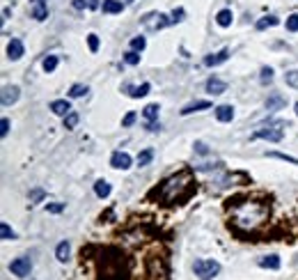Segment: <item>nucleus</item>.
<instances>
[{
	"label": "nucleus",
	"mask_w": 298,
	"mask_h": 280,
	"mask_svg": "<svg viewBox=\"0 0 298 280\" xmlns=\"http://www.w3.org/2000/svg\"><path fill=\"white\" fill-rule=\"evenodd\" d=\"M264 218H266V207H262L260 202H243V204L236 207V211H234V220H236V225L248 228V230L257 228Z\"/></svg>",
	"instance_id": "obj_1"
},
{
	"label": "nucleus",
	"mask_w": 298,
	"mask_h": 280,
	"mask_svg": "<svg viewBox=\"0 0 298 280\" xmlns=\"http://www.w3.org/2000/svg\"><path fill=\"white\" fill-rule=\"evenodd\" d=\"M188 184H190V175L188 173H179V175L170 177V179L161 186V195H163L168 202H177L179 193H182V191H186Z\"/></svg>",
	"instance_id": "obj_2"
},
{
	"label": "nucleus",
	"mask_w": 298,
	"mask_h": 280,
	"mask_svg": "<svg viewBox=\"0 0 298 280\" xmlns=\"http://www.w3.org/2000/svg\"><path fill=\"white\" fill-rule=\"evenodd\" d=\"M195 276H197L200 280H213L221 273V264L216 262V259H197L193 267Z\"/></svg>",
	"instance_id": "obj_3"
},
{
	"label": "nucleus",
	"mask_w": 298,
	"mask_h": 280,
	"mask_svg": "<svg viewBox=\"0 0 298 280\" xmlns=\"http://www.w3.org/2000/svg\"><path fill=\"white\" fill-rule=\"evenodd\" d=\"M282 126H285V122H275V124H268L264 126V129H257L255 134H252V140H271V142H280L285 138V131H282Z\"/></svg>",
	"instance_id": "obj_4"
},
{
	"label": "nucleus",
	"mask_w": 298,
	"mask_h": 280,
	"mask_svg": "<svg viewBox=\"0 0 298 280\" xmlns=\"http://www.w3.org/2000/svg\"><path fill=\"white\" fill-rule=\"evenodd\" d=\"M170 21H172V18H168L165 14H161V12H149V14H145V16H143V26L147 28L149 32L163 30L165 26H170Z\"/></svg>",
	"instance_id": "obj_5"
},
{
	"label": "nucleus",
	"mask_w": 298,
	"mask_h": 280,
	"mask_svg": "<svg viewBox=\"0 0 298 280\" xmlns=\"http://www.w3.org/2000/svg\"><path fill=\"white\" fill-rule=\"evenodd\" d=\"M9 271H12L16 278H26V276H30V271H32V262H30V257H16L12 264H9Z\"/></svg>",
	"instance_id": "obj_6"
},
{
	"label": "nucleus",
	"mask_w": 298,
	"mask_h": 280,
	"mask_svg": "<svg viewBox=\"0 0 298 280\" xmlns=\"http://www.w3.org/2000/svg\"><path fill=\"white\" fill-rule=\"evenodd\" d=\"M21 97V90L18 85H5L3 87V106H14Z\"/></svg>",
	"instance_id": "obj_7"
},
{
	"label": "nucleus",
	"mask_w": 298,
	"mask_h": 280,
	"mask_svg": "<svg viewBox=\"0 0 298 280\" xmlns=\"http://www.w3.org/2000/svg\"><path fill=\"white\" fill-rule=\"evenodd\" d=\"M110 165L117 170H129L131 168V156L126 154V152H115V154L110 156Z\"/></svg>",
	"instance_id": "obj_8"
},
{
	"label": "nucleus",
	"mask_w": 298,
	"mask_h": 280,
	"mask_svg": "<svg viewBox=\"0 0 298 280\" xmlns=\"http://www.w3.org/2000/svg\"><path fill=\"white\" fill-rule=\"evenodd\" d=\"M30 12H32V18H37V21H44V18L48 16L46 0H30Z\"/></svg>",
	"instance_id": "obj_9"
},
{
	"label": "nucleus",
	"mask_w": 298,
	"mask_h": 280,
	"mask_svg": "<svg viewBox=\"0 0 298 280\" xmlns=\"http://www.w3.org/2000/svg\"><path fill=\"white\" fill-rule=\"evenodd\" d=\"M204 87H207V92H209V95H213V97H216V95H223V92L227 90V83L221 81V78H216V76H211V78H209V81H207V85H204Z\"/></svg>",
	"instance_id": "obj_10"
},
{
	"label": "nucleus",
	"mask_w": 298,
	"mask_h": 280,
	"mask_svg": "<svg viewBox=\"0 0 298 280\" xmlns=\"http://www.w3.org/2000/svg\"><path fill=\"white\" fill-rule=\"evenodd\" d=\"M227 58H229V48H223V51L211 53V55L204 58V65H207V67H218V65H223Z\"/></svg>",
	"instance_id": "obj_11"
},
{
	"label": "nucleus",
	"mask_w": 298,
	"mask_h": 280,
	"mask_svg": "<svg viewBox=\"0 0 298 280\" xmlns=\"http://www.w3.org/2000/svg\"><path fill=\"white\" fill-rule=\"evenodd\" d=\"M7 58L9 60H21L23 58V42L21 39H12L7 44Z\"/></svg>",
	"instance_id": "obj_12"
},
{
	"label": "nucleus",
	"mask_w": 298,
	"mask_h": 280,
	"mask_svg": "<svg viewBox=\"0 0 298 280\" xmlns=\"http://www.w3.org/2000/svg\"><path fill=\"white\" fill-rule=\"evenodd\" d=\"M51 110L55 113V115H62V117H67L71 113V104L67 99H55L51 104Z\"/></svg>",
	"instance_id": "obj_13"
},
{
	"label": "nucleus",
	"mask_w": 298,
	"mask_h": 280,
	"mask_svg": "<svg viewBox=\"0 0 298 280\" xmlns=\"http://www.w3.org/2000/svg\"><path fill=\"white\" fill-rule=\"evenodd\" d=\"M216 120L218 122H232L234 120V108L232 106H218L216 108Z\"/></svg>",
	"instance_id": "obj_14"
},
{
	"label": "nucleus",
	"mask_w": 298,
	"mask_h": 280,
	"mask_svg": "<svg viewBox=\"0 0 298 280\" xmlns=\"http://www.w3.org/2000/svg\"><path fill=\"white\" fill-rule=\"evenodd\" d=\"M124 90L129 92V95L133 97V99H140V97L149 95V83H143V85H140V87H133V85H129V83H126V85H124Z\"/></svg>",
	"instance_id": "obj_15"
},
{
	"label": "nucleus",
	"mask_w": 298,
	"mask_h": 280,
	"mask_svg": "<svg viewBox=\"0 0 298 280\" xmlns=\"http://www.w3.org/2000/svg\"><path fill=\"white\" fill-rule=\"evenodd\" d=\"M285 106H287V99L280 95H271L266 99V110H280V108H285Z\"/></svg>",
	"instance_id": "obj_16"
},
{
	"label": "nucleus",
	"mask_w": 298,
	"mask_h": 280,
	"mask_svg": "<svg viewBox=\"0 0 298 280\" xmlns=\"http://www.w3.org/2000/svg\"><path fill=\"white\" fill-rule=\"evenodd\" d=\"M232 18H234L232 9H221V12L216 14V23L221 28H229V26H232Z\"/></svg>",
	"instance_id": "obj_17"
},
{
	"label": "nucleus",
	"mask_w": 298,
	"mask_h": 280,
	"mask_svg": "<svg viewBox=\"0 0 298 280\" xmlns=\"http://www.w3.org/2000/svg\"><path fill=\"white\" fill-rule=\"evenodd\" d=\"M260 267L262 269H273V271H275V269H280V257H277V255H264V257L260 259Z\"/></svg>",
	"instance_id": "obj_18"
},
{
	"label": "nucleus",
	"mask_w": 298,
	"mask_h": 280,
	"mask_svg": "<svg viewBox=\"0 0 298 280\" xmlns=\"http://www.w3.org/2000/svg\"><path fill=\"white\" fill-rule=\"evenodd\" d=\"M101 9H104L106 14H120L122 9H124V5H122L120 0H104V5H101Z\"/></svg>",
	"instance_id": "obj_19"
},
{
	"label": "nucleus",
	"mask_w": 298,
	"mask_h": 280,
	"mask_svg": "<svg viewBox=\"0 0 298 280\" xmlns=\"http://www.w3.org/2000/svg\"><path fill=\"white\" fill-rule=\"evenodd\" d=\"M69 250H71L69 241L57 244V248H55V257H57V262H67V259H69Z\"/></svg>",
	"instance_id": "obj_20"
},
{
	"label": "nucleus",
	"mask_w": 298,
	"mask_h": 280,
	"mask_svg": "<svg viewBox=\"0 0 298 280\" xmlns=\"http://www.w3.org/2000/svg\"><path fill=\"white\" fill-rule=\"evenodd\" d=\"M94 193L99 195V198H108V195H110V184L106 179H99L94 184Z\"/></svg>",
	"instance_id": "obj_21"
},
{
	"label": "nucleus",
	"mask_w": 298,
	"mask_h": 280,
	"mask_svg": "<svg viewBox=\"0 0 298 280\" xmlns=\"http://www.w3.org/2000/svg\"><path fill=\"white\" fill-rule=\"evenodd\" d=\"M209 106H211L209 101H193V104L184 106L182 115H190V113H195V110H204V108H209Z\"/></svg>",
	"instance_id": "obj_22"
},
{
	"label": "nucleus",
	"mask_w": 298,
	"mask_h": 280,
	"mask_svg": "<svg viewBox=\"0 0 298 280\" xmlns=\"http://www.w3.org/2000/svg\"><path fill=\"white\" fill-rule=\"evenodd\" d=\"M158 110H161V108H158V104H149V106H147V108H145V110H143L145 120H147V122H154V120H158Z\"/></svg>",
	"instance_id": "obj_23"
},
{
	"label": "nucleus",
	"mask_w": 298,
	"mask_h": 280,
	"mask_svg": "<svg viewBox=\"0 0 298 280\" xmlns=\"http://www.w3.org/2000/svg\"><path fill=\"white\" fill-rule=\"evenodd\" d=\"M280 23V18L277 16H264L262 21H257V30H266V28H273Z\"/></svg>",
	"instance_id": "obj_24"
},
{
	"label": "nucleus",
	"mask_w": 298,
	"mask_h": 280,
	"mask_svg": "<svg viewBox=\"0 0 298 280\" xmlns=\"http://www.w3.org/2000/svg\"><path fill=\"white\" fill-rule=\"evenodd\" d=\"M42 67H44V71H46V73L55 71V67H57V55H46V58H44V62H42Z\"/></svg>",
	"instance_id": "obj_25"
},
{
	"label": "nucleus",
	"mask_w": 298,
	"mask_h": 280,
	"mask_svg": "<svg viewBox=\"0 0 298 280\" xmlns=\"http://www.w3.org/2000/svg\"><path fill=\"white\" fill-rule=\"evenodd\" d=\"M285 83L289 87H294V90H298V69H291L285 73Z\"/></svg>",
	"instance_id": "obj_26"
},
{
	"label": "nucleus",
	"mask_w": 298,
	"mask_h": 280,
	"mask_svg": "<svg viewBox=\"0 0 298 280\" xmlns=\"http://www.w3.org/2000/svg\"><path fill=\"white\" fill-rule=\"evenodd\" d=\"M87 85H81V83H76V85H71V90H69V97H74V99H78V97H85L87 95Z\"/></svg>",
	"instance_id": "obj_27"
},
{
	"label": "nucleus",
	"mask_w": 298,
	"mask_h": 280,
	"mask_svg": "<svg viewBox=\"0 0 298 280\" xmlns=\"http://www.w3.org/2000/svg\"><path fill=\"white\" fill-rule=\"evenodd\" d=\"M0 237H3L5 241H12V239H16V232H14L7 223H3V225H0Z\"/></svg>",
	"instance_id": "obj_28"
},
{
	"label": "nucleus",
	"mask_w": 298,
	"mask_h": 280,
	"mask_svg": "<svg viewBox=\"0 0 298 280\" xmlns=\"http://www.w3.org/2000/svg\"><path fill=\"white\" fill-rule=\"evenodd\" d=\"M151 159H154V152H151V150H145L143 154H138V165L143 168V165H147Z\"/></svg>",
	"instance_id": "obj_29"
},
{
	"label": "nucleus",
	"mask_w": 298,
	"mask_h": 280,
	"mask_svg": "<svg viewBox=\"0 0 298 280\" xmlns=\"http://www.w3.org/2000/svg\"><path fill=\"white\" fill-rule=\"evenodd\" d=\"M271 159H280V161H287V163H294L298 165V159H294V156H287V154H280V152H271Z\"/></svg>",
	"instance_id": "obj_30"
},
{
	"label": "nucleus",
	"mask_w": 298,
	"mask_h": 280,
	"mask_svg": "<svg viewBox=\"0 0 298 280\" xmlns=\"http://www.w3.org/2000/svg\"><path fill=\"white\" fill-rule=\"evenodd\" d=\"M76 124H78V113H69L65 117V129H74Z\"/></svg>",
	"instance_id": "obj_31"
},
{
	"label": "nucleus",
	"mask_w": 298,
	"mask_h": 280,
	"mask_svg": "<svg viewBox=\"0 0 298 280\" xmlns=\"http://www.w3.org/2000/svg\"><path fill=\"white\" fill-rule=\"evenodd\" d=\"M145 46H147L145 37H135V39H131V48H133V51H145Z\"/></svg>",
	"instance_id": "obj_32"
},
{
	"label": "nucleus",
	"mask_w": 298,
	"mask_h": 280,
	"mask_svg": "<svg viewBox=\"0 0 298 280\" xmlns=\"http://www.w3.org/2000/svg\"><path fill=\"white\" fill-rule=\"evenodd\" d=\"M287 30H289V32H298V14H291V16L287 18Z\"/></svg>",
	"instance_id": "obj_33"
},
{
	"label": "nucleus",
	"mask_w": 298,
	"mask_h": 280,
	"mask_svg": "<svg viewBox=\"0 0 298 280\" xmlns=\"http://www.w3.org/2000/svg\"><path fill=\"white\" fill-rule=\"evenodd\" d=\"M124 62H126V65H138V62H140L138 51H129V53H126V55H124Z\"/></svg>",
	"instance_id": "obj_34"
},
{
	"label": "nucleus",
	"mask_w": 298,
	"mask_h": 280,
	"mask_svg": "<svg viewBox=\"0 0 298 280\" xmlns=\"http://www.w3.org/2000/svg\"><path fill=\"white\" fill-rule=\"evenodd\" d=\"M87 46H90L92 53H96V51H99V37H96V35H87Z\"/></svg>",
	"instance_id": "obj_35"
},
{
	"label": "nucleus",
	"mask_w": 298,
	"mask_h": 280,
	"mask_svg": "<svg viewBox=\"0 0 298 280\" xmlns=\"http://www.w3.org/2000/svg\"><path fill=\"white\" fill-rule=\"evenodd\" d=\"M260 78H262V83H264V85H266V83H271V81H273V69H271V67H264Z\"/></svg>",
	"instance_id": "obj_36"
},
{
	"label": "nucleus",
	"mask_w": 298,
	"mask_h": 280,
	"mask_svg": "<svg viewBox=\"0 0 298 280\" xmlns=\"http://www.w3.org/2000/svg\"><path fill=\"white\" fill-rule=\"evenodd\" d=\"M184 16H186V12H184L182 7H177V9L172 12V21H174V23H177V21H184Z\"/></svg>",
	"instance_id": "obj_37"
},
{
	"label": "nucleus",
	"mask_w": 298,
	"mask_h": 280,
	"mask_svg": "<svg viewBox=\"0 0 298 280\" xmlns=\"http://www.w3.org/2000/svg\"><path fill=\"white\" fill-rule=\"evenodd\" d=\"M7 134H9V120H7V117H3V122H0V136L5 138Z\"/></svg>",
	"instance_id": "obj_38"
},
{
	"label": "nucleus",
	"mask_w": 298,
	"mask_h": 280,
	"mask_svg": "<svg viewBox=\"0 0 298 280\" xmlns=\"http://www.w3.org/2000/svg\"><path fill=\"white\" fill-rule=\"evenodd\" d=\"M193 147H195V152H197V154H202V156H204V154H209V147L204 145V142H195Z\"/></svg>",
	"instance_id": "obj_39"
},
{
	"label": "nucleus",
	"mask_w": 298,
	"mask_h": 280,
	"mask_svg": "<svg viewBox=\"0 0 298 280\" xmlns=\"http://www.w3.org/2000/svg\"><path fill=\"white\" fill-rule=\"evenodd\" d=\"M135 122V113H129V115L124 117V122H122V126H131Z\"/></svg>",
	"instance_id": "obj_40"
},
{
	"label": "nucleus",
	"mask_w": 298,
	"mask_h": 280,
	"mask_svg": "<svg viewBox=\"0 0 298 280\" xmlns=\"http://www.w3.org/2000/svg\"><path fill=\"white\" fill-rule=\"evenodd\" d=\"M147 129L151 131V134H156V131H161V122H149V124H147Z\"/></svg>",
	"instance_id": "obj_41"
},
{
	"label": "nucleus",
	"mask_w": 298,
	"mask_h": 280,
	"mask_svg": "<svg viewBox=\"0 0 298 280\" xmlns=\"http://www.w3.org/2000/svg\"><path fill=\"white\" fill-rule=\"evenodd\" d=\"M62 209H65V204H48V211H51V214H60Z\"/></svg>",
	"instance_id": "obj_42"
},
{
	"label": "nucleus",
	"mask_w": 298,
	"mask_h": 280,
	"mask_svg": "<svg viewBox=\"0 0 298 280\" xmlns=\"http://www.w3.org/2000/svg\"><path fill=\"white\" fill-rule=\"evenodd\" d=\"M30 198H32V200H42V198H44V191L35 189V191H32V193H30Z\"/></svg>",
	"instance_id": "obj_43"
},
{
	"label": "nucleus",
	"mask_w": 298,
	"mask_h": 280,
	"mask_svg": "<svg viewBox=\"0 0 298 280\" xmlns=\"http://www.w3.org/2000/svg\"><path fill=\"white\" fill-rule=\"evenodd\" d=\"M99 0H87V9H99Z\"/></svg>",
	"instance_id": "obj_44"
},
{
	"label": "nucleus",
	"mask_w": 298,
	"mask_h": 280,
	"mask_svg": "<svg viewBox=\"0 0 298 280\" xmlns=\"http://www.w3.org/2000/svg\"><path fill=\"white\" fill-rule=\"evenodd\" d=\"M74 7H76V9H83V7H87V0H74Z\"/></svg>",
	"instance_id": "obj_45"
},
{
	"label": "nucleus",
	"mask_w": 298,
	"mask_h": 280,
	"mask_svg": "<svg viewBox=\"0 0 298 280\" xmlns=\"http://www.w3.org/2000/svg\"><path fill=\"white\" fill-rule=\"evenodd\" d=\"M9 16H12V12H9V7H5V9H3V21H7Z\"/></svg>",
	"instance_id": "obj_46"
},
{
	"label": "nucleus",
	"mask_w": 298,
	"mask_h": 280,
	"mask_svg": "<svg viewBox=\"0 0 298 280\" xmlns=\"http://www.w3.org/2000/svg\"><path fill=\"white\" fill-rule=\"evenodd\" d=\"M296 115H298V104H296Z\"/></svg>",
	"instance_id": "obj_47"
},
{
	"label": "nucleus",
	"mask_w": 298,
	"mask_h": 280,
	"mask_svg": "<svg viewBox=\"0 0 298 280\" xmlns=\"http://www.w3.org/2000/svg\"><path fill=\"white\" fill-rule=\"evenodd\" d=\"M12 3H14V0H12Z\"/></svg>",
	"instance_id": "obj_48"
}]
</instances>
